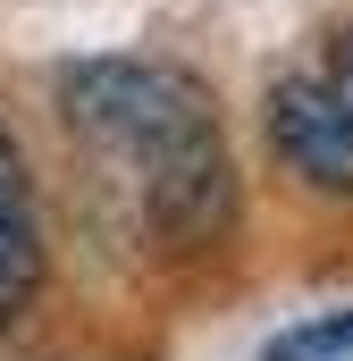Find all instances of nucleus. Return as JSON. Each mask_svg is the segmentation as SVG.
Segmentation results:
<instances>
[{"label": "nucleus", "mask_w": 353, "mask_h": 361, "mask_svg": "<svg viewBox=\"0 0 353 361\" xmlns=\"http://www.w3.org/2000/svg\"><path fill=\"white\" fill-rule=\"evenodd\" d=\"M51 109L92 160L118 169L152 244L202 252L236 227V143H227L219 92L193 68L135 59V51L68 59L51 76Z\"/></svg>", "instance_id": "obj_1"}, {"label": "nucleus", "mask_w": 353, "mask_h": 361, "mask_svg": "<svg viewBox=\"0 0 353 361\" xmlns=\"http://www.w3.org/2000/svg\"><path fill=\"white\" fill-rule=\"evenodd\" d=\"M261 143L277 177L311 202H353V109L320 68H286L261 92Z\"/></svg>", "instance_id": "obj_2"}, {"label": "nucleus", "mask_w": 353, "mask_h": 361, "mask_svg": "<svg viewBox=\"0 0 353 361\" xmlns=\"http://www.w3.org/2000/svg\"><path fill=\"white\" fill-rule=\"evenodd\" d=\"M42 302H51V219L17 126L0 118V336H25Z\"/></svg>", "instance_id": "obj_3"}, {"label": "nucleus", "mask_w": 353, "mask_h": 361, "mask_svg": "<svg viewBox=\"0 0 353 361\" xmlns=\"http://www.w3.org/2000/svg\"><path fill=\"white\" fill-rule=\"evenodd\" d=\"M261 361H353V302L286 319L277 336H261Z\"/></svg>", "instance_id": "obj_4"}, {"label": "nucleus", "mask_w": 353, "mask_h": 361, "mask_svg": "<svg viewBox=\"0 0 353 361\" xmlns=\"http://www.w3.org/2000/svg\"><path fill=\"white\" fill-rule=\"evenodd\" d=\"M320 76H328V85L345 92V109H353V25L337 34V42H328V59H320Z\"/></svg>", "instance_id": "obj_5"}]
</instances>
